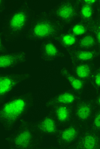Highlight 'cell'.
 <instances>
[{
    "label": "cell",
    "mask_w": 100,
    "mask_h": 149,
    "mask_svg": "<svg viewBox=\"0 0 100 149\" xmlns=\"http://www.w3.org/2000/svg\"><path fill=\"white\" fill-rule=\"evenodd\" d=\"M88 95L80 94L66 87L50 97L46 101L45 107L49 109L59 105L75 106Z\"/></svg>",
    "instance_id": "8fae6325"
},
{
    "label": "cell",
    "mask_w": 100,
    "mask_h": 149,
    "mask_svg": "<svg viewBox=\"0 0 100 149\" xmlns=\"http://www.w3.org/2000/svg\"><path fill=\"white\" fill-rule=\"evenodd\" d=\"M35 16V12L25 1L5 18L1 31L3 39L5 42H13L25 36Z\"/></svg>",
    "instance_id": "7a4b0ae2"
},
{
    "label": "cell",
    "mask_w": 100,
    "mask_h": 149,
    "mask_svg": "<svg viewBox=\"0 0 100 149\" xmlns=\"http://www.w3.org/2000/svg\"><path fill=\"white\" fill-rule=\"evenodd\" d=\"M66 30L78 38L90 32L89 24L78 20L68 26Z\"/></svg>",
    "instance_id": "44dd1931"
},
{
    "label": "cell",
    "mask_w": 100,
    "mask_h": 149,
    "mask_svg": "<svg viewBox=\"0 0 100 149\" xmlns=\"http://www.w3.org/2000/svg\"><path fill=\"white\" fill-rule=\"evenodd\" d=\"M99 63L98 62L71 63L70 68L74 74L89 84Z\"/></svg>",
    "instance_id": "2e32d148"
},
{
    "label": "cell",
    "mask_w": 100,
    "mask_h": 149,
    "mask_svg": "<svg viewBox=\"0 0 100 149\" xmlns=\"http://www.w3.org/2000/svg\"><path fill=\"white\" fill-rule=\"evenodd\" d=\"M90 93L94 94L100 92V63H99L89 84Z\"/></svg>",
    "instance_id": "7402d4cb"
},
{
    "label": "cell",
    "mask_w": 100,
    "mask_h": 149,
    "mask_svg": "<svg viewBox=\"0 0 100 149\" xmlns=\"http://www.w3.org/2000/svg\"><path fill=\"white\" fill-rule=\"evenodd\" d=\"M27 60V54L24 51L6 52L0 54V70L14 68L25 63Z\"/></svg>",
    "instance_id": "5bb4252c"
},
{
    "label": "cell",
    "mask_w": 100,
    "mask_h": 149,
    "mask_svg": "<svg viewBox=\"0 0 100 149\" xmlns=\"http://www.w3.org/2000/svg\"><path fill=\"white\" fill-rule=\"evenodd\" d=\"M88 24L90 32L94 35L100 48V18L97 16L93 21Z\"/></svg>",
    "instance_id": "cb8c5ba5"
},
{
    "label": "cell",
    "mask_w": 100,
    "mask_h": 149,
    "mask_svg": "<svg viewBox=\"0 0 100 149\" xmlns=\"http://www.w3.org/2000/svg\"><path fill=\"white\" fill-rule=\"evenodd\" d=\"M96 10H97V16L100 17V0H99L98 5L96 7Z\"/></svg>",
    "instance_id": "f1b7e54d"
},
{
    "label": "cell",
    "mask_w": 100,
    "mask_h": 149,
    "mask_svg": "<svg viewBox=\"0 0 100 149\" xmlns=\"http://www.w3.org/2000/svg\"><path fill=\"white\" fill-rule=\"evenodd\" d=\"M81 1L85 4L97 7L99 0H81Z\"/></svg>",
    "instance_id": "484cf974"
},
{
    "label": "cell",
    "mask_w": 100,
    "mask_h": 149,
    "mask_svg": "<svg viewBox=\"0 0 100 149\" xmlns=\"http://www.w3.org/2000/svg\"><path fill=\"white\" fill-rule=\"evenodd\" d=\"M0 40H1L0 41V54H3L6 52H8L7 49L4 45V40L1 36Z\"/></svg>",
    "instance_id": "4316f807"
},
{
    "label": "cell",
    "mask_w": 100,
    "mask_h": 149,
    "mask_svg": "<svg viewBox=\"0 0 100 149\" xmlns=\"http://www.w3.org/2000/svg\"><path fill=\"white\" fill-rule=\"evenodd\" d=\"M74 149H100V134L85 129L76 143Z\"/></svg>",
    "instance_id": "9a60e30c"
},
{
    "label": "cell",
    "mask_w": 100,
    "mask_h": 149,
    "mask_svg": "<svg viewBox=\"0 0 100 149\" xmlns=\"http://www.w3.org/2000/svg\"><path fill=\"white\" fill-rule=\"evenodd\" d=\"M0 13H2L5 9V1L3 0L0 1Z\"/></svg>",
    "instance_id": "83f0119b"
},
{
    "label": "cell",
    "mask_w": 100,
    "mask_h": 149,
    "mask_svg": "<svg viewBox=\"0 0 100 149\" xmlns=\"http://www.w3.org/2000/svg\"><path fill=\"white\" fill-rule=\"evenodd\" d=\"M78 6V20L89 24L97 17L96 7L83 3L81 0H77Z\"/></svg>",
    "instance_id": "ac0fdd59"
},
{
    "label": "cell",
    "mask_w": 100,
    "mask_h": 149,
    "mask_svg": "<svg viewBox=\"0 0 100 149\" xmlns=\"http://www.w3.org/2000/svg\"><path fill=\"white\" fill-rule=\"evenodd\" d=\"M35 104L33 92L29 91L10 97L1 105L0 123L10 131L30 113Z\"/></svg>",
    "instance_id": "6da1fadb"
},
{
    "label": "cell",
    "mask_w": 100,
    "mask_h": 149,
    "mask_svg": "<svg viewBox=\"0 0 100 149\" xmlns=\"http://www.w3.org/2000/svg\"><path fill=\"white\" fill-rule=\"evenodd\" d=\"M39 52L42 60L48 63L61 60L67 56L65 51L54 40L42 41L39 47Z\"/></svg>",
    "instance_id": "7c38bea8"
},
{
    "label": "cell",
    "mask_w": 100,
    "mask_h": 149,
    "mask_svg": "<svg viewBox=\"0 0 100 149\" xmlns=\"http://www.w3.org/2000/svg\"><path fill=\"white\" fill-rule=\"evenodd\" d=\"M66 28L49 12H42L33 18L25 36L30 41L54 40Z\"/></svg>",
    "instance_id": "3957f363"
},
{
    "label": "cell",
    "mask_w": 100,
    "mask_h": 149,
    "mask_svg": "<svg viewBox=\"0 0 100 149\" xmlns=\"http://www.w3.org/2000/svg\"><path fill=\"white\" fill-rule=\"evenodd\" d=\"M100 48L97 39L92 33L89 32L87 34L79 38L77 44L74 49H92Z\"/></svg>",
    "instance_id": "ffe728a7"
},
{
    "label": "cell",
    "mask_w": 100,
    "mask_h": 149,
    "mask_svg": "<svg viewBox=\"0 0 100 149\" xmlns=\"http://www.w3.org/2000/svg\"><path fill=\"white\" fill-rule=\"evenodd\" d=\"M85 129L75 120L62 127L55 139L56 146L59 149H74Z\"/></svg>",
    "instance_id": "8992f818"
},
{
    "label": "cell",
    "mask_w": 100,
    "mask_h": 149,
    "mask_svg": "<svg viewBox=\"0 0 100 149\" xmlns=\"http://www.w3.org/2000/svg\"><path fill=\"white\" fill-rule=\"evenodd\" d=\"M97 17H99V18H100V17H98V16H97Z\"/></svg>",
    "instance_id": "f546056e"
},
{
    "label": "cell",
    "mask_w": 100,
    "mask_h": 149,
    "mask_svg": "<svg viewBox=\"0 0 100 149\" xmlns=\"http://www.w3.org/2000/svg\"><path fill=\"white\" fill-rule=\"evenodd\" d=\"M92 95V94H91ZM96 108L100 109V92L92 95Z\"/></svg>",
    "instance_id": "d4e9b609"
},
{
    "label": "cell",
    "mask_w": 100,
    "mask_h": 149,
    "mask_svg": "<svg viewBox=\"0 0 100 149\" xmlns=\"http://www.w3.org/2000/svg\"><path fill=\"white\" fill-rule=\"evenodd\" d=\"M59 73L61 78L64 81L66 88L83 95L90 93L89 84L74 74L69 67L62 66Z\"/></svg>",
    "instance_id": "30bf717a"
},
{
    "label": "cell",
    "mask_w": 100,
    "mask_h": 149,
    "mask_svg": "<svg viewBox=\"0 0 100 149\" xmlns=\"http://www.w3.org/2000/svg\"><path fill=\"white\" fill-rule=\"evenodd\" d=\"M86 129L91 130L100 134V109L96 108Z\"/></svg>",
    "instance_id": "603a6c76"
},
{
    "label": "cell",
    "mask_w": 100,
    "mask_h": 149,
    "mask_svg": "<svg viewBox=\"0 0 100 149\" xmlns=\"http://www.w3.org/2000/svg\"><path fill=\"white\" fill-rule=\"evenodd\" d=\"M33 127L41 135L55 139L61 128L51 110L36 121H31Z\"/></svg>",
    "instance_id": "9c48e42d"
},
{
    "label": "cell",
    "mask_w": 100,
    "mask_h": 149,
    "mask_svg": "<svg viewBox=\"0 0 100 149\" xmlns=\"http://www.w3.org/2000/svg\"><path fill=\"white\" fill-rule=\"evenodd\" d=\"M90 93L74 106V120L86 129L96 109Z\"/></svg>",
    "instance_id": "ba28073f"
},
{
    "label": "cell",
    "mask_w": 100,
    "mask_h": 149,
    "mask_svg": "<svg viewBox=\"0 0 100 149\" xmlns=\"http://www.w3.org/2000/svg\"><path fill=\"white\" fill-rule=\"evenodd\" d=\"M79 38L66 30L54 40L65 51L75 48Z\"/></svg>",
    "instance_id": "d6986e66"
},
{
    "label": "cell",
    "mask_w": 100,
    "mask_h": 149,
    "mask_svg": "<svg viewBox=\"0 0 100 149\" xmlns=\"http://www.w3.org/2000/svg\"><path fill=\"white\" fill-rule=\"evenodd\" d=\"M44 137L34 129L31 121L23 119L13 133L4 137L9 149H40Z\"/></svg>",
    "instance_id": "277c9868"
},
{
    "label": "cell",
    "mask_w": 100,
    "mask_h": 149,
    "mask_svg": "<svg viewBox=\"0 0 100 149\" xmlns=\"http://www.w3.org/2000/svg\"><path fill=\"white\" fill-rule=\"evenodd\" d=\"M49 13L67 27L78 20L77 0H63L54 6Z\"/></svg>",
    "instance_id": "5b68a950"
},
{
    "label": "cell",
    "mask_w": 100,
    "mask_h": 149,
    "mask_svg": "<svg viewBox=\"0 0 100 149\" xmlns=\"http://www.w3.org/2000/svg\"><path fill=\"white\" fill-rule=\"evenodd\" d=\"M65 52L71 63L98 62L100 60V48L92 49H73Z\"/></svg>",
    "instance_id": "4fadbf2b"
},
{
    "label": "cell",
    "mask_w": 100,
    "mask_h": 149,
    "mask_svg": "<svg viewBox=\"0 0 100 149\" xmlns=\"http://www.w3.org/2000/svg\"><path fill=\"white\" fill-rule=\"evenodd\" d=\"M75 106L59 105L53 107L51 110L61 127L66 126L74 120Z\"/></svg>",
    "instance_id": "e0dca14e"
},
{
    "label": "cell",
    "mask_w": 100,
    "mask_h": 149,
    "mask_svg": "<svg viewBox=\"0 0 100 149\" xmlns=\"http://www.w3.org/2000/svg\"><path fill=\"white\" fill-rule=\"evenodd\" d=\"M29 72L4 73L0 74V105L4 102L8 96L17 87L31 78Z\"/></svg>",
    "instance_id": "52a82bcc"
}]
</instances>
